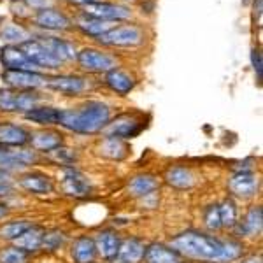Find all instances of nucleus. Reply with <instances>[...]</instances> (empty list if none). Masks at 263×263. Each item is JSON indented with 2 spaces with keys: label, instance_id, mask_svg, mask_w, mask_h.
Here are the masks:
<instances>
[{
  "label": "nucleus",
  "instance_id": "4c0bfd02",
  "mask_svg": "<svg viewBox=\"0 0 263 263\" xmlns=\"http://www.w3.org/2000/svg\"><path fill=\"white\" fill-rule=\"evenodd\" d=\"M11 12L14 16H18L20 20H30V16H32V11L25 6L23 0H12V2H11Z\"/></svg>",
  "mask_w": 263,
  "mask_h": 263
},
{
  "label": "nucleus",
  "instance_id": "6ab92c4d",
  "mask_svg": "<svg viewBox=\"0 0 263 263\" xmlns=\"http://www.w3.org/2000/svg\"><path fill=\"white\" fill-rule=\"evenodd\" d=\"M28 144L32 146L33 151L51 153L53 149H57V147L63 146V135L60 132L42 128L37 132H30V141H28Z\"/></svg>",
  "mask_w": 263,
  "mask_h": 263
},
{
  "label": "nucleus",
  "instance_id": "a19ab883",
  "mask_svg": "<svg viewBox=\"0 0 263 263\" xmlns=\"http://www.w3.org/2000/svg\"><path fill=\"white\" fill-rule=\"evenodd\" d=\"M261 11H263V0H253V21L258 25L261 23Z\"/></svg>",
  "mask_w": 263,
  "mask_h": 263
},
{
  "label": "nucleus",
  "instance_id": "9b49d317",
  "mask_svg": "<svg viewBox=\"0 0 263 263\" xmlns=\"http://www.w3.org/2000/svg\"><path fill=\"white\" fill-rule=\"evenodd\" d=\"M20 48L25 51V54H27V57L30 58L41 70L42 69L58 70L63 65V63L58 60V58L54 57L44 44H42L41 39H37V37H33V35H32V39H28V41H25L23 44H20Z\"/></svg>",
  "mask_w": 263,
  "mask_h": 263
},
{
  "label": "nucleus",
  "instance_id": "7c9ffc66",
  "mask_svg": "<svg viewBox=\"0 0 263 263\" xmlns=\"http://www.w3.org/2000/svg\"><path fill=\"white\" fill-rule=\"evenodd\" d=\"M99 155L109 160H123L128 155V146L118 137H105L99 144Z\"/></svg>",
  "mask_w": 263,
  "mask_h": 263
},
{
  "label": "nucleus",
  "instance_id": "dca6fc26",
  "mask_svg": "<svg viewBox=\"0 0 263 263\" xmlns=\"http://www.w3.org/2000/svg\"><path fill=\"white\" fill-rule=\"evenodd\" d=\"M261 227H263V209L261 205H254L244 214V218L240 221L235 223V227L232 230L235 232L237 237H258L261 233Z\"/></svg>",
  "mask_w": 263,
  "mask_h": 263
},
{
  "label": "nucleus",
  "instance_id": "1a4fd4ad",
  "mask_svg": "<svg viewBox=\"0 0 263 263\" xmlns=\"http://www.w3.org/2000/svg\"><path fill=\"white\" fill-rule=\"evenodd\" d=\"M142 130H144V121L137 114L126 112V114H120L118 118L109 121L107 126L102 132L105 134V137H118L121 141H126V139L137 137Z\"/></svg>",
  "mask_w": 263,
  "mask_h": 263
},
{
  "label": "nucleus",
  "instance_id": "f704fd0d",
  "mask_svg": "<svg viewBox=\"0 0 263 263\" xmlns=\"http://www.w3.org/2000/svg\"><path fill=\"white\" fill-rule=\"evenodd\" d=\"M63 242H65V233L60 230H51L44 233L41 249H44V251H57V249L62 248Z\"/></svg>",
  "mask_w": 263,
  "mask_h": 263
},
{
  "label": "nucleus",
  "instance_id": "473e14b6",
  "mask_svg": "<svg viewBox=\"0 0 263 263\" xmlns=\"http://www.w3.org/2000/svg\"><path fill=\"white\" fill-rule=\"evenodd\" d=\"M218 209H219V218H221V227L223 228H230V230H232V228L235 227V223L239 221V219H237L235 202L228 198V200L219 203Z\"/></svg>",
  "mask_w": 263,
  "mask_h": 263
},
{
  "label": "nucleus",
  "instance_id": "5701e85b",
  "mask_svg": "<svg viewBox=\"0 0 263 263\" xmlns=\"http://www.w3.org/2000/svg\"><path fill=\"white\" fill-rule=\"evenodd\" d=\"M70 254L74 263H95L97 260V248H95V240L88 235L78 237V239L72 242Z\"/></svg>",
  "mask_w": 263,
  "mask_h": 263
},
{
  "label": "nucleus",
  "instance_id": "393cba45",
  "mask_svg": "<svg viewBox=\"0 0 263 263\" xmlns=\"http://www.w3.org/2000/svg\"><path fill=\"white\" fill-rule=\"evenodd\" d=\"M60 114H62V109L53 107V105H37L32 111L25 112L23 118L27 121L37 123V125H41V126H53L60 123Z\"/></svg>",
  "mask_w": 263,
  "mask_h": 263
},
{
  "label": "nucleus",
  "instance_id": "2f4dec72",
  "mask_svg": "<svg viewBox=\"0 0 263 263\" xmlns=\"http://www.w3.org/2000/svg\"><path fill=\"white\" fill-rule=\"evenodd\" d=\"M28 227H32V223L27 221V219H16V221L6 223L4 227H0V239H4V240L18 239Z\"/></svg>",
  "mask_w": 263,
  "mask_h": 263
},
{
  "label": "nucleus",
  "instance_id": "ddd939ff",
  "mask_svg": "<svg viewBox=\"0 0 263 263\" xmlns=\"http://www.w3.org/2000/svg\"><path fill=\"white\" fill-rule=\"evenodd\" d=\"M0 63L4 70H27V72H41L39 67L25 54L20 46L6 44L0 49Z\"/></svg>",
  "mask_w": 263,
  "mask_h": 263
},
{
  "label": "nucleus",
  "instance_id": "b1692460",
  "mask_svg": "<svg viewBox=\"0 0 263 263\" xmlns=\"http://www.w3.org/2000/svg\"><path fill=\"white\" fill-rule=\"evenodd\" d=\"M165 182L172 188L177 190H188L195 184V174L192 172V168L182 167V165H172L165 171L163 176Z\"/></svg>",
  "mask_w": 263,
  "mask_h": 263
},
{
  "label": "nucleus",
  "instance_id": "412c9836",
  "mask_svg": "<svg viewBox=\"0 0 263 263\" xmlns=\"http://www.w3.org/2000/svg\"><path fill=\"white\" fill-rule=\"evenodd\" d=\"M95 248H97V253L100 254L104 260L107 261H112L116 260L118 256V251H120V237H118L116 232L112 230H102L95 235Z\"/></svg>",
  "mask_w": 263,
  "mask_h": 263
},
{
  "label": "nucleus",
  "instance_id": "39448f33",
  "mask_svg": "<svg viewBox=\"0 0 263 263\" xmlns=\"http://www.w3.org/2000/svg\"><path fill=\"white\" fill-rule=\"evenodd\" d=\"M46 88L51 91L60 93L65 97H79L83 93H88L95 88V83L86 76L79 74H57L48 76L46 79Z\"/></svg>",
  "mask_w": 263,
  "mask_h": 263
},
{
  "label": "nucleus",
  "instance_id": "4be33fe9",
  "mask_svg": "<svg viewBox=\"0 0 263 263\" xmlns=\"http://www.w3.org/2000/svg\"><path fill=\"white\" fill-rule=\"evenodd\" d=\"M20 186L28 193L33 195H48L54 190V184L49 176L41 172H28L20 177Z\"/></svg>",
  "mask_w": 263,
  "mask_h": 263
},
{
  "label": "nucleus",
  "instance_id": "79ce46f5",
  "mask_svg": "<svg viewBox=\"0 0 263 263\" xmlns=\"http://www.w3.org/2000/svg\"><path fill=\"white\" fill-rule=\"evenodd\" d=\"M63 2H67V4H69V6H78V7H83V6H86V4L97 2V0H63Z\"/></svg>",
  "mask_w": 263,
  "mask_h": 263
},
{
  "label": "nucleus",
  "instance_id": "72a5a7b5",
  "mask_svg": "<svg viewBox=\"0 0 263 263\" xmlns=\"http://www.w3.org/2000/svg\"><path fill=\"white\" fill-rule=\"evenodd\" d=\"M28 254L23 249L11 246V248H4L0 251V263H28Z\"/></svg>",
  "mask_w": 263,
  "mask_h": 263
},
{
  "label": "nucleus",
  "instance_id": "f3484780",
  "mask_svg": "<svg viewBox=\"0 0 263 263\" xmlns=\"http://www.w3.org/2000/svg\"><path fill=\"white\" fill-rule=\"evenodd\" d=\"M74 28L78 32H81L84 37H90V39H99L100 35H104L105 32H109L116 23H111V21H102L97 18H91V16H86L83 12H79L74 20Z\"/></svg>",
  "mask_w": 263,
  "mask_h": 263
},
{
  "label": "nucleus",
  "instance_id": "f8f14e48",
  "mask_svg": "<svg viewBox=\"0 0 263 263\" xmlns=\"http://www.w3.org/2000/svg\"><path fill=\"white\" fill-rule=\"evenodd\" d=\"M62 192L72 198H86L91 193V184L83 172L74 167H65L62 171Z\"/></svg>",
  "mask_w": 263,
  "mask_h": 263
},
{
  "label": "nucleus",
  "instance_id": "e433bc0d",
  "mask_svg": "<svg viewBox=\"0 0 263 263\" xmlns=\"http://www.w3.org/2000/svg\"><path fill=\"white\" fill-rule=\"evenodd\" d=\"M203 224L209 232H218L221 230V218H219V209L218 205H207L203 211Z\"/></svg>",
  "mask_w": 263,
  "mask_h": 263
},
{
  "label": "nucleus",
  "instance_id": "bb28decb",
  "mask_svg": "<svg viewBox=\"0 0 263 263\" xmlns=\"http://www.w3.org/2000/svg\"><path fill=\"white\" fill-rule=\"evenodd\" d=\"M146 253V246L137 237H130V239L123 240L120 244V251H118L116 261L118 263H139L144 258Z\"/></svg>",
  "mask_w": 263,
  "mask_h": 263
},
{
  "label": "nucleus",
  "instance_id": "aec40b11",
  "mask_svg": "<svg viewBox=\"0 0 263 263\" xmlns=\"http://www.w3.org/2000/svg\"><path fill=\"white\" fill-rule=\"evenodd\" d=\"M30 141V132L11 121L0 123V144L9 147H23Z\"/></svg>",
  "mask_w": 263,
  "mask_h": 263
},
{
  "label": "nucleus",
  "instance_id": "f257e3e1",
  "mask_svg": "<svg viewBox=\"0 0 263 263\" xmlns=\"http://www.w3.org/2000/svg\"><path fill=\"white\" fill-rule=\"evenodd\" d=\"M171 248L181 256L200 261L227 263L239 260L244 253V244L235 239H219L214 235L190 230L179 233L171 240Z\"/></svg>",
  "mask_w": 263,
  "mask_h": 263
},
{
  "label": "nucleus",
  "instance_id": "a211bd4d",
  "mask_svg": "<svg viewBox=\"0 0 263 263\" xmlns=\"http://www.w3.org/2000/svg\"><path fill=\"white\" fill-rule=\"evenodd\" d=\"M37 39H41L42 44H44L62 63L72 62L76 58V54H78V49H76L74 42H70L67 39H60V37H54V35H46V33L37 35Z\"/></svg>",
  "mask_w": 263,
  "mask_h": 263
},
{
  "label": "nucleus",
  "instance_id": "2eb2a0df",
  "mask_svg": "<svg viewBox=\"0 0 263 263\" xmlns=\"http://www.w3.org/2000/svg\"><path fill=\"white\" fill-rule=\"evenodd\" d=\"M104 84L112 93H116V95H120V97H125L135 88L137 79H135L128 70H123L120 67H116V69H111L104 74Z\"/></svg>",
  "mask_w": 263,
  "mask_h": 263
},
{
  "label": "nucleus",
  "instance_id": "37998d69",
  "mask_svg": "<svg viewBox=\"0 0 263 263\" xmlns=\"http://www.w3.org/2000/svg\"><path fill=\"white\" fill-rule=\"evenodd\" d=\"M11 186L7 184V182H0V197H4V195H11Z\"/></svg>",
  "mask_w": 263,
  "mask_h": 263
},
{
  "label": "nucleus",
  "instance_id": "cd10ccee",
  "mask_svg": "<svg viewBox=\"0 0 263 263\" xmlns=\"http://www.w3.org/2000/svg\"><path fill=\"white\" fill-rule=\"evenodd\" d=\"M160 181L156 179L151 174H141V176H135L134 179L128 182V193L135 198H144L147 195L158 192Z\"/></svg>",
  "mask_w": 263,
  "mask_h": 263
},
{
  "label": "nucleus",
  "instance_id": "f03ea898",
  "mask_svg": "<svg viewBox=\"0 0 263 263\" xmlns=\"http://www.w3.org/2000/svg\"><path fill=\"white\" fill-rule=\"evenodd\" d=\"M111 116V105H107L102 100H86L78 107L62 109L58 125L79 135H93L107 126Z\"/></svg>",
  "mask_w": 263,
  "mask_h": 263
},
{
  "label": "nucleus",
  "instance_id": "a878e982",
  "mask_svg": "<svg viewBox=\"0 0 263 263\" xmlns=\"http://www.w3.org/2000/svg\"><path fill=\"white\" fill-rule=\"evenodd\" d=\"M144 260L147 263H182V256L171 246L155 242L146 248Z\"/></svg>",
  "mask_w": 263,
  "mask_h": 263
},
{
  "label": "nucleus",
  "instance_id": "49530a36",
  "mask_svg": "<svg viewBox=\"0 0 263 263\" xmlns=\"http://www.w3.org/2000/svg\"><path fill=\"white\" fill-rule=\"evenodd\" d=\"M123 2H135V0H123Z\"/></svg>",
  "mask_w": 263,
  "mask_h": 263
},
{
  "label": "nucleus",
  "instance_id": "7ed1b4c3",
  "mask_svg": "<svg viewBox=\"0 0 263 263\" xmlns=\"http://www.w3.org/2000/svg\"><path fill=\"white\" fill-rule=\"evenodd\" d=\"M97 44L102 48H118V49H132L141 48L146 42V32L141 25L137 23H125V25H114L109 32L95 39Z\"/></svg>",
  "mask_w": 263,
  "mask_h": 263
},
{
  "label": "nucleus",
  "instance_id": "c85d7f7f",
  "mask_svg": "<svg viewBox=\"0 0 263 263\" xmlns=\"http://www.w3.org/2000/svg\"><path fill=\"white\" fill-rule=\"evenodd\" d=\"M44 233L46 230L42 227H37V224H32L25 230L18 239H14L16 248L23 249L27 253H35L37 249H41V244H42V239H44Z\"/></svg>",
  "mask_w": 263,
  "mask_h": 263
},
{
  "label": "nucleus",
  "instance_id": "6e6552de",
  "mask_svg": "<svg viewBox=\"0 0 263 263\" xmlns=\"http://www.w3.org/2000/svg\"><path fill=\"white\" fill-rule=\"evenodd\" d=\"M81 12L91 18L102 20V21H111V23H118V21H128L132 20L134 12L128 6L118 2H105V0H97V2L86 4L81 7Z\"/></svg>",
  "mask_w": 263,
  "mask_h": 263
},
{
  "label": "nucleus",
  "instance_id": "c03bdc74",
  "mask_svg": "<svg viewBox=\"0 0 263 263\" xmlns=\"http://www.w3.org/2000/svg\"><path fill=\"white\" fill-rule=\"evenodd\" d=\"M242 263H261V258L260 256H251L248 260H244Z\"/></svg>",
  "mask_w": 263,
  "mask_h": 263
},
{
  "label": "nucleus",
  "instance_id": "9d476101",
  "mask_svg": "<svg viewBox=\"0 0 263 263\" xmlns=\"http://www.w3.org/2000/svg\"><path fill=\"white\" fill-rule=\"evenodd\" d=\"M48 76L42 72H27V70H4L2 81L7 88L21 91H35L46 86Z\"/></svg>",
  "mask_w": 263,
  "mask_h": 263
},
{
  "label": "nucleus",
  "instance_id": "423d86ee",
  "mask_svg": "<svg viewBox=\"0 0 263 263\" xmlns=\"http://www.w3.org/2000/svg\"><path fill=\"white\" fill-rule=\"evenodd\" d=\"M42 97L37 91H21L12 88L0 90V112L25 114L41 104Z\"/></svg>",
  "mask_w": 263,
  "mask_h": 263
},
{
  "label": "nucleus",
  "instance_id": "c756f323",
  "mask_svg": "<svg viewBox=\"0 0 263 263\" xmlns=\"http://www.w3.org/2000/svg\"><path fill=\"white\" fill-rule=\"evenodd\" d=\"M0 39L6 44H11V46H20L23 44L25 41L32 39V32L28 28H25L21 23H6L2 28H0Z\"/></svg>",
  "mask_w": 263,
  "mask_h": 263
},
{
  "label": "nucleus",
  "instance_id": "20e7f679",
  "mask_svg": "<svg viewBox=\"0 0 263 263\" xmlns=\"http://www.w3.org/2000/svg\"><path fill=\"white\" fill-rule=\"evenodd\" d=\"M76 62L81 67V70L88 72V74H105L118 67L116 54H111L109 51L95 48V46L79 49L76 54Z\"/></svg>",
  "mask_w": 263,
  "mask_h": 263
},
{
  "label": "nucleus",
  "instance_id": "c9c22d12",
  "mask_svg": "<svg viewBox=\"0 0 263 263\" xmlns=\"http://www.w3.org/2000/svg\"><path fill=\"white\" fill-rule=\"evenodd\" d=\"M49 158L53 160V162L60 163V165H67V167H70L72 163L78 162V153L74 149H69V147H57V149H53L49 153Z\"/></svg>",
  "mask_w": 263,
  "mask_h": 263
},
{
  "label": "nucleus",
  "instance_id": "4468645a",
  "mask_svg": "<svg viewBox=\"0 0 263 263\" xmlns=\"http://www.w3.org/2000/svg\"><path fill=\"white\" fill-rule=\"evenodd\" d=\"M258 190H260V179L254 172H235L228 179V192L242 200L256 197Z\"/></svg>",
  "mask_w": 263,
  "mask_h": 263
},
{
  "label": "nucleus",
  "instance_id": "a18cd8bd",
  "mask_svg": "<svg viewBox=\"0 0 263 263\" xmlns=\"http://www.w3.org/2000/svg\"><path fill=\"white\" fill-rule=\"evenodd\" d=\"M6 214H7V205H6V203L0 202V219H2Z\"/></svg>",
  "mask_w": 263,
  "mask_h": 263
},
{
  "label": "nucleus",
  "instance_id": "ea45409f",
  "mask_svg": "<svg viewBox=\"0 0 263 263\" xmlns=\"http://www.w3.org/2000/svg\"><path fill=\"white\" fill-rule=\"evenodd\" d=\"M25 6L30 11H41V9H48V7H54L57 0H23Z\"/></svg>",
  "mask_w": 263,
  "mask_h": 263
},
{
  "label": "nucleus",
  "instance_id": "58836bf2",
  "mask_svg": "<svg viewBox=\"0 0 263 263\" xmlns=\"http://www.w3.org/2000/svg\"><path fill=\"white\" fill-rule=\"evenodd\" d=\"M251 65H253V70H254V74H256L258 81H261L263 57H261V49L260 48H253L251 49Z\"/></svg>",
  "mask_w": 263,
  "mask_h": 263
},
{
  "label": "nucleus",
  "instance_id": "0eeeda50",
  "mask_svg": "<svg viewBox=\"0 0 263 263\" xmlns=\"http://www.w3.org/2000/svg\"><path fill=\"white\" fill-rule=\"evenodd\" d=\"M30 21L33 23V27L41 28L42 32H51V33L60 32L62 33V32L74 30L72 18L67 12L58 9V7H48V9L35 11L30 16Z\"/></svg>",
  "mask_w": 263,
  "mask_h": 263
}]
</instances>
